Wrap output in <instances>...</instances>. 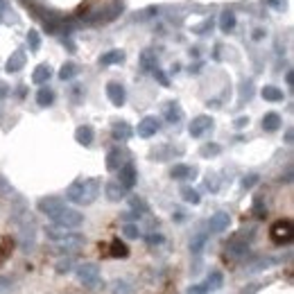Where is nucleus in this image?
Masks as SVG:
<instances>
[{
    "instance_id": "21",
    "label": "nucleus",
    "mask_w": 294,
    "mask_h": 294,
    "mask_svg": "<svg viewBox=\"0 0 294 294\" xmlns=\"http://www.w3.org/2000/svg\"><path fill=\"white\" fill-rule=\"evenodd\" d=\"M124 52L122 50H109L100 57V66H115V64H122L124 61Z\"/></svg>"
},
{
    "instance_id": "5",
    "label": "nucleus",
    "mask_w": 294,
    "mask_h": 294,
    "mask_svg": "<svg viewBox=\"0 0 294 294\" xmlns=\"http://www.w3.org/2000/svg\"><path fill=\"white\" fill-rule=\"evenodd\" d=\"M36 208L41 211L43 215H48V218H55L57 213H59L61 208H66V201L61 199V197H55V195H50V197H41L38 199V204H36Z\"/></svg>"
},
{
    "instance_id": "6",
    "label": "nucleus",
    "mask_w": 294,
    "mask_h": 294,
    "mask_svg": "<svg viewBox=\"0 0 294 294\" xmlns=\"http://www.w3.org/2000/svg\"><path fill=\"white\" fill-rule=\"evenodd\" d=\"M129 161V152L124 147H111L109 154H107V170L109 172H118L124 163Z\"/></svg>"
},
{
    "instance_id": "25",
    "label": "nucleus",
    "mask_w": 294,
    "mask_h": 294,
    "mask_svg": "<svg viewBox=\"0 0 294 294\" xmlns=\"http://www.w3.org/2000/svg\"><path fill=\"white\" fill-rule=\"evenodd\" d=\"M181 199H184L186 204L197 206L201 201V195H199V190H195L192 186H184V188H181Z\"/></svg>"
},
{
    "instance_id": "50",
    "label": "nucleus",
    "mask_w": 294,
    "mask_h": 294,
    "mask_svg": "<svg viewBox=\"0 0 294 294\" xmlns=\"http://www.w3.org/2000/svg\"><path fill=\"white\" fill-rule=\"evenodd\" d=\"M265 34H267L265 30H256V32H254V38H256V41H260V38H265Z\"/></svg>"
},
{
    "instance_id": "44",
    "label": "nucleus",
    "mask_w": 294,
    "mask_h": 294,
    "mask_svg": "<svg viewBox=\"0 0 294 294\" xmlns=\"http://www.w3.org/2000/svg\"><path fill=\"white\" fill-rule=\"evenodd\" d=\"M206 292H208L206 283H197V285H190V287H188V294H206Z\"/></svg>"
},
{
    "instance_id": "27",
    "label": "nucleus",
    "mask_w": 294,
    "mask_h": 294,
    "mask_svg": "<svg viewBox=\"0 0 294 294\" xmlns=\"http://www.w3.org/2000/svg\"><path fill=\"white\" fill-rule=\"evenodd\" d=\"M129 206H132V213H136L138 218H141V215H145L147 211H149V206L145 204V199H141V197H129Z\"/></svg>"
},
{
    "instance_id": "51",
    "label": "nucleus",
    "mask_w": 294,
    "mask_h": 294,
    "mask_svg": "<svg viewBox=\"0 0 294 294\" xmlns=\"http://www.w3.org/2000/svg\"><path fill=\"white\" fill-rule=\"evenodd\" d=\"M285 81H287V86H292V84H294V75H292V70H287V75H285Z\"/></svg>"
},
{
    "instance_id": "15",
    "label": "nucleus",
    "mask_w": 294,
    "mask_h": 294,
    "mask_svg": "<svg viewBox=\"0 0 294 294\" xmlns=\"http://www.w3.org/2000/svg\"><path fill=\"white\" fill-rule=\"evenodd\" d=\"M104 195H107L109 201H122L127 197V188L120 184V181H109L104 186Z\"/></svg>"
},
{
    "instance_id": "9",
    "label": "nucleus",
    "mask_w": 294,
    "mask_h": 294,
    "mask_svg": "<svg viewBox=\"0 0 294 294\" xmlns=\"http://www.w3.org/2000/svg\"><path fill=\"white\" fill-rule=\"evenodd\" d=\"M161 129V120L156 118V115H145V118L138 122V136L141 138H152V136H156V132Z\"/></svg>"
},
{
    "instance_id": "23",
    "label": "nucleus",
    "mask_w": 294,
    "mask_h": 294,
    "mask_svg": "<svg viewBox=\"0 0 294 294\" xmlns=\"http://www.w3.org/2000/svg\"><path fill=\"white\" fill-rule=\"evenodd\" d=\"M260 95H263V100H267V102H283L285 100V95H283V91L278 89V86H265L263 91H260Z\"/></svg>"
},
{
    "instance_id": "46",
    "label": "nucleus",
    "mask_w": 294,
    "mask_h": 294,
    "mask_svg": "<svg viewBox=\"0 0 294 294\" xmlns=\"http://www.w3.org/2000/svg\"><path fill=\"white\" fill-rule=\"evenodd\" d=\"M145 240H147L149 244H161V242H163V235H161V233H152V235H147Z\"/></svg>"
},
{
    "instance_id": "52",
    "label": "nucleus",
    "mask_w": 294,
    "mask_h": 294,
    "mask_svg": "<svg viewBox=\"0 0 294 294\" xmlns=\"http://www.w3.org/2000/svg\"><path fill=\"white\" fill-rule=\"evenodd\" d=\"M285 143H287V145H292V129H287V132H285Z\"/></svg>"
},
{
    "instance_id": "42",
    "label": "nucleus",
    "mask_w": 294,
    "mask_h": 294,
    "mask_svg": "<svg viewBox=\"0 0 294 294\" xmlns=\"http://www.w3.org/2000/svg\"><path fill=\"white\" fill-rule=\"evenodd\" d=\"M256 184H258V175H247L242 179V188H244V190H251Z\"/></svg>"
},
{
    "instance_id": "45",
    "label": "nucleus",
    "mask_w": 294,
    "mask_h": 294,
    "mask_svg": "<svg viewBox=\"0 0 294 294\" xmlns=\"http://www.w3.org/2000/svg\"><path fill=\"white\" fill-rule=\"evenodd\" d=\"M247 124H249V118H247V115H240V118H235L233 127H235V129H244Z\"/></svg>"
},
{
    "instance_id": "10",
    "label": "nucleus",
    "mask_w": 294,
    "mask_h": 294,
    "mask_svg": "<svg viewBox=\"0 0 294 294\" xmlns=\"http://www.w3.org/2000/svg\"><path fill=\"white\" fill-rule=\"evenodd\" d=\"M107 98L113 107H122V104L127 102V91H124V86L120 84V81H109L107 84Z\"/></svg>"
},
{
    "instance_id": "14",
    "label": "nucleus",
    "mask_w": 294,
    "mask_h": 294,
    "mask_svg": "<svg viewBox=\"0 0 294 294\" xmlns=\"http://www.w3.org/2000/svg\"><path fill=\"white\" fill-rule=\"evenodd\" d=\"M231 226V215L229 213H215V215H211V220H208V229H211V233H224L226 229Z\"/></svg>"
},
{
    "instance_id": "1",
    "label": "nucleus",
    "mask_w": 294,
    "mask_h": 294,
    "mask_svg": "<svg viewBox=\"0 0 294 294\" xmlns=\"http://www.w3.org/2000/svg\"><path fill=\"white\" fill-rule=\"evenodd\" d=\"M100 188H102V184H100L98 177H91V179H77L68 186V190H66V199L73 201V204H77V206H89L98 199Z\"/></svg>"
},
{
    "instance_id": "31",
    "label": "nucleus",
    "mask_w": 294,
    "mask_h": 294,
    "mask_svg": "<svg viewBox=\"0 0 294 294\" xmlns=\"http://www.w3.org/2000/svg\"><path fill=\"white\" fill-rule=\"evenodd\" d=\"M75 75H77V66L73 64V61H68V64L61 66V70H59V79L61 81H70Z\"/></svg>"
},
{
    "instance_id": "18",
    "label": "nucleus",
    "mask_w": 294,
    "mask_h": 294,
    "mask_svg": "<svg viewBox=\"0 0 294 294\" xmlns=\"http://www.w3.org/2000/svg\"><path fill=\"white\" fill-rule=\"evenodd\" d=\"M163 113H165V120L170 124H177L184 120V109H181L179 102H167L165 109H163Z\"/></svg>"
},
{
    "instance_id": "35",
    "label": "nucleus",
    "mask_w": 294,
    "mask_h": 294,
    "mask_svg": "<svg viewBox=\"0 0 294 294\" xmlns=\"http://www.w3.org/2000/svg\"><path fill=\"white\" fill-rule=\"evenodd\" d=\"M122 233L127 235L129 240H136V238H141V229H138V224H134V222H127V224L122 226Z\"/></svg>"
},
{
    "instance_id": "7",
    "label": "nucleus",
    "mask_w": 294,
    "mask_h": 294,
    "mask_svg": "<svg viewBox=\"0 0 294 294\" xmlns=\"http://www.w3.org/2000/svg\"><path fill=\"white\" fill-rule=\"evenodd\" d=\"M272 240L276 244H287L292 240V222L290 220H281V222H276V224L272 226Z\"/></svg>"
},
{
    "instance_id": "12",
    "label": "nucleus",
    "mask_w": 294,
    "mask_h": 294,
    "mask_svg": "<svg viewBox=\"0 0 294 294\" xmlns=\"http://www.w3.org/2000/svg\"><path fill=\"white\" fill-rule=\"evenodd\" d=\"M197 175H199L197 165H186V163H177L170 170V177L175 181H190V179H195Z\"/></svg>"
},
{
    "instance_id": "38",
    "label": "nucleus",
    "mask_w": 294,
    "mask_h": 294,
    "mask_svg": "<svg viewBox=\"0 0 294 294\" xmlns=\"http://www.w3.org/2000/svg\"><path fill=\"white\" fill-rule=\"evenodd\" d=\"M204 242H206V233H199V235H197V238L190 242V251H192V254H199L201 249H204Z\"/></svg>"
},
{
    "instance_id": "26",
    "label": "nucleus",
    "mask_w": 294,
    "mask_h": 294,
    "mask_svg": "<svg viewBox=\"0 0 294 294\" xmlns=\"http://www.w3.org/2000/svg\"><path fill=\"white\" fill-rule=\"evenodd\" d=\"M36 102H38V107H50V104L55 102L52 89H48V86L43 84V89H38V93H36Z\"/></svg>"
},
{
    "instance_id": "36",
    "label": "nucleus",
    "mask_w": 294,
    "mask_h": 294,
    "mask_svg": "<svg viewBox=\"0 0 294 294\" xmlns=\"http://www.w3.org/2000/svg\"><path fill=\"white\" fill-rule=\"evenodd\" d=\"M251 95H254V84H251V79L242 81V86H240V100H251Z\"/></svg>"
},
{
    "instance_id": "24",
    "label": "nucleus",
    "mask_w": 294,
    "mask_h": 294,
    "mask_svg": "<svg viewBox=\"0 0 294 294\" xmlns=\"http://www.w3.org/2000/svg\"><path fill=\"white\" fill-rule=\"evenodd\" d=\"M156 52H152V50H143L141 52V68L145 70V73H152L154 68H156Z\"/></svg>"
},
{
    "instance_id": "3",
    "label": "nucleus",
    "mask_w": 294,
    "mask_h": 294,
    "mask_svg": "<svg viewBox=\"0 0 294 294\" xmlns=\"http://www.w3.org/2000/svg\"><path fill=\"white\" fill-rule=\"evenodd\" d=\"M52 222H55L57 226H64V229H77V226L84 224V215H81L79 211L66 206V208H61L59 213L52 218Z\"/></svg>"
},
{
    "instance_id": "28",
    "label": "nucleus",
    "mask_w": 294,
    "mask_h": 294,
    "mask_svg": "<svg viewBox=\"0 0 294 294\" xmlns=\"http://www.w3.org/2000/svg\"><path fill=\"white\" fill-rule=\"evenodd\" d=\"M109 249H111V251H109V256H113V258H127V256H129L127 244H124V242H120V240H113Z\"/></svg>"
},
{
    "instance_id": "30",
    "label": "nucleus",
    "mask_w": 294,
    "mask_h": 294,
    "mask_svg": "<svg viewBox=\"0 0 294 294\" xmlns=\"http://www.w3.org/2000/svg\"><path fill=\"white\" fill-rule=\"evenodd\" d=\"M199 154L204 158H211V156H218V154H222V145H218V143H204L199 149Z\"/></svg>"
},
{
    "instance_id": "29",
    "label": "nucleus",
    "mask_w": 294,
    "mask_h": 294,
    "mask_svg": "<svg viewBox=\"0 0 294 294\" xmlns=\"http://www.w3.org/2000/svg\"><path fill=\"white\" fill-rule=\"evenodd\" d=\"M222 285H224V276H222V272H211L208 281H206V287H208L211 292H215V290H220Z\"/></svg>"
},
{
    "instance_id": "13",
    "label": "nucleus",
    "mask_w": 294,
    "mask_h": 294,
    "mask_svg": "<svg viewBox=\"0 0 294 294\" xmlns=\"http://www.w3.org/2000/svg\"><path fill=\"white\" fill-rule=\"evenodd\" d=\"M111 136H113V141H120V143H127L129 138L134 136V129L129 122H124V120H118V122L111 124Z\"/></svg>"
},
{
    "instance_id": "11",
    "label": "nucleus",
    "mask_w": 294,
    "mask_h": 294,
    "mask_svg": "<svg viewBox=\"0 0 294 294\" xmlns=\"http://www.w3.org/2000/svg\"><path fill=\"white\" fill-rule=\"evenodd\" d=\"M136 179H138V172H136V165L134 163H124L122 167L118 170V181L122 184L127 190H132L134 186H136Z\"/></svg>"
},
{
    "instance_id": "34",
    "label": "nucleus",
    "mask_w": 294,
    "mask_h": 294,
    "mask_svg": "<svg viewBox=\"0 0 294 294\" xmlns=\"http://www.w3.org/2000/svg\"><path fill=\"white\" fill-rule=\"evenodd\" d=\"M170 152H175L170 145H161V147L152 149V158H156V161H167V158H170Z\"/></svg>"
},
{
    "instance_id": "2",
    "label": "nucleus",
    "mask_w": 294,
    "mask_h": 294,
    "mask_svg": "<svg viewBox=\"0 0 294 294\" xmlns=\"http://www.w3.org/2000/svg\"><path fill=\"white\" fill-rule=\"evenodd\" d=\"M46 235H48V240H52V242H57L59 247H66V249L84 244V235L73 233L70 229H64V226H57V224L46 226Z\"/></svg>"
},
{
    "instance_id": "20",
    "label": "nucleus",
    "mask_w": 294,
    "mask_h": 294,
    "mask_svg": "<svg viewBox=\"0 0 294 294\" xmlns=\"http://www.w3.org/2000/svg\"><path fill=\"white\" fill-rule=\"evenodd\" d=\"M281 124H283L281 115L274 113V111H269V113L263 115V129H265V132H278V129H281Z\"/></svg>"
},
{
    "instance_id": "8",
    "label": "nucleus",
    "mask_w": 294,
    "mask_h": 294,
    "mask_svg": "<svg viewBox=\"0 0 294 294\" xmlns=\"http://www.w3.org/2000/svg\"><path fill=\"white\" fill-rule=\"evenodd\" d=\"M211 129H213V118L211 115H197V118H192L190 127H188V134L192 138H201Z\"/></svg>"
},
{
    "instance_id": "22",
    "label": "nucleus",
    "mask_w": 294,
    "mask_h": 294,
    "mask_svg": "<svg viewBox=\"0 0 294 294\" xmlns=\"http://www.w3.org/2000/svg\"><path fill=\"white\" fill-rule=\"evenodd\" d=\"M220 30L224 32V34H229V32L235 30V14L233 9H224L220 16Z\"/></svg>"
},
{
    "instance_id": "43",
    "label": "nucleus",
    "mask_w": 294,
    "mask_h": 294,
    "mask_svg": "<svg viewBox=\"0 0 294 294\" xmlns=\"http://www.w3.org/2000/svg\"><path fill=\"white\" fill-rule=\"evenodd\" d=\"M0 294H12V281L7 276H0Z\"/></svg>"
},
{
    "instance_id": "33",
    "label": "nucleus",
    "mask_w": 294,
    "mask_h": 294,
    "mask_svg": "<svg viewBox=\"0 0 294 294\" xmlns=\"http://www.w3.org/2000/svg\"><path fill=\"white\" fill-rule=\"evenodd\" d=\"M213 18H206L204 23H199V25H195V27H190L192 30V34H197V36H204V34H208L211 30H213Z\"/></svg>"
},
{
    "instance_id": "17",
    "label": "nucleus",
    "mask_w": 294,
    "mask_h": 294,
    "mask_svg": "<svg viewBox=\"0 0 294 294\" xmlns=\"http://www.w3.org/2000/svg\"><path fill=\"white\" fill-rule=\"evenodd\" d=\"M93 138H95V132L91 124H81V127L75 129V141L79 143V145H84V147L93 145Z\"/></svg>"
},
{
    "instance_id": "40",
    "label": "nucleus",
    "mask_w": 294,
    "mask_h": 294,
    "mask_svg": "<svg viewBox=\"0 0 294 294\" xmlns=\"http://www.w3.org/2000/svg\"><path fill=\"white\" fill-rule=\"evenodd\" d=\"M70 269H73V258H61L59 263H57V272L59 274H68Z\"/></svg>"
},
{
    "instance_id": "39",
    "label": "nucleus",
    "mask_w": 294,
    "mask_h": 294,
    "mask_svg": "<svg viewBox=\"0 0 294 294\" xmlns=\"http://www.w3.org/2000/svg\"><path fill=\"white\" fill-rule=\"evenodd\" d=\"M0 195H3V197H12L14 195V186L9 184L3 175H0Z\"/></svg>"
},
{
    "instance_id": "48",
    "label": "nucleus",
    "mask_w": 294,
    "mask_h": 294,
    "mask_svg": "<svg viewBox=\"0 0 294 294\" xmlns=\"http://www.w3.org/2000/svg\"><path fill=\"white\" fill-rule=\"evenodd\" d=\"M269 5H272L274 9H278V12H283V9H285V0H267Z\"/></svg>"
},
{
    "instance_id": "37",
    "label": "nucleus",
    "mask_w": 294,
    "mask_h": 294,
    "mask_svg": "<svg viewBox=\"0 0 294 294\" xmlns=\"http://www.w3.org/2000/svg\"><path fill=\"white\" fill-rule=\"evenodd\" d=\"M27 43H30L32 52H36L38 48H41V36H38L36 30H30V32H27Z\"/></svg>"
},
{
    "instance_id": "49",
    "label": "nucleus",
    "mask_w": 294,
    "mask_h": 294,
    "mask_svg": "<svg viewBox=\"0 0 294 294\" xmlns=\"http://www.w3.org/2000/svg\"><path fill=\"white\" fill-rule=\"evenodd\" d=\"M5 12H7V0H0V23H3Z\"/></svg>"
},
{
    "instance_id": "41",
    "label": "nucleus",
    "mask_w": 294,
    "mask_h": 294,
    "mask_svg": "<svg viewBox=\"0 0 294 294\" xmlns=\"http://www.w3.org/2000/svg\"><path fill=\"white\" fill-rule=\"evenodd\" d=\"M152 73H154V77H156V79H158V84H161V86H170V77H167L165 73H163V70L158 68V66L152 70Z\"/></svg>"
},
{
    "instance_id": "32",
    "label": "nucleus",
    "mask_w": 294,
    "mask_h": 294,
    "mask_svg": "<svg viewBox=\"0 0 294 294\" xmlns=\"http://www.w3.org/2000/svg\"><path fill=\"white\" fill-rule=\"evenodd\" d=\"M251 211H254V215L256 218H267V206H265V199H263V195H258L256 199H254V206H251Z\"/></svg>"
},
{
    "instance_id": "47",
    "label": "nucleus",
    "mask_w": 294,
    "mask_h": 294,
    "mask_svg": "<svg viewBox=\"0 0 294 294\" xmlns=\"http://www.w3.org/2000/svg\"><path fill=\"white\" fill-rule=\"evenodd\" d=\"M206 188H211V192H218V181H215V177L208 175V179H206Z\"/></svg>"
},
{
    "instance_id": "19",
    "label": "nucleus",
    "mask_w": 294,
    "mask_h": 294,
    "mask_svg": "<svg viewBox=\"0 0 294 294\" xmlns=\"http://www.w3.org/2000/svg\"><path fill=\"white\" fill-rule=\"evenodd\" d=\"M50 77H52V68L48 64H38L36 68H34V73H32V81L38 86H43L46 81H50Z\"/></svg>"
},
{
    "instance_id": "16",
    "label": "nucleus",
    "mask_w": 294,
    "mask_h": 294,
    "mask_svg": "<svg viewBox=\"0 0 294 294\" xmlns=\"http://www.w3.org/2000/svg\"><path fill=\"white\" fill-rule=\"evenodd\" d=\"M25 61H27V55H25V52H23V50H16V52H12V57L7 59V64H5V70H7L9 75H12V73H18V70H23Z\"/></svg>"
},
{
    "instance_id": "4",
    "label": "nucleus",
    "mask_w": 294,
    "mask_h": 294,
    "mask_svg": "<svg viewBox=\"0 0 294 294\" xmlns=\"http://www.w3.org/2000/svg\"><path fill=\"white\" fill-rule=\"evenodd\" d=\"M77 278L89 287H98L100 285V267L95 263L79 265V267H77Z\"/></svg>"
}]
</instances>
